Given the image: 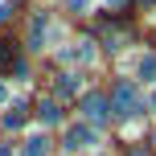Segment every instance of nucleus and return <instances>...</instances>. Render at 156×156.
<instances>
[{"label":"nucleus","mask_w":156,"mask_h":156,"mask_svg":"<svg viewBox=\"0 0 156 156\" xmlns=\"http://www.w3.org/2000/svg\"><path fill=\"white\" fill-rule=\"evenodd\" d=\"M140 111H144V99H140V90H136V86H127V82H119V86H115V99H111V115L136 119Z\"/></svg>","instance_id":"1"},{"label":"nucleus","mask_w":156,"mask_h":156,"mask_svg":"<svg viewBox=\"0 0 156 156\" xmlns=\"http://www.w3.org/2000/svg\"><path fill=\"white\" fill-rule=\"evenodd\" d=\"M82 115H86V123H90V127H99V123H107V119H111V103L103 99V94H86V99H82Z\"/></svg>","instance_id":"2"},{"label":"nucleus","mask_w":156,"mask_h":156,"mask_svg":"<svg viewBox=\"0 0 156 156\" xmlns=\"http://www.w3.org/2000/svg\"><path fill=\"white\" fill-rule=\"evenodd\" d=\"M94 144H99V136H94V127H90V123H78V127H70V132H66V148H70V152L94 148Z\"/></svg>","instance_id":"3"},{"label":"nucleus","mask_w":156,"mask_h":156,"mask_svg":"<svg viewBox=\"0 0 156 156\" xmlns=\"http://www.w3.org/2000/svg\"><path fill=\"white\" fill-rule=\"evenodd\" d=\"M16 66H21L16 45H12V41H0V74H16Z\"/></svg>","instance_id":"4"},{"label":"nucleus","mask_w":156,"mask_h":156,"mask_svg":"<svg viewBox=\"0 0 156 156\" xmlns=\"http://www.w3.org/2000/svg\"><path fill=\"white\" fill-rule=\"evenodd\" d=\"M45 37H49V16H37V21H33V33H29V45L33 49L45 45Z\"/></svg>","instance_id":"5"},{"label":"nucleus","mask_w":156,"mask_h":156,"mask_svg":"<svg viewBox=\"0 0 156 156\" xmlns=\"http://www.w3.org/2000/svg\"><path fill=\"white\" fill-rule=\"evenodd\" d=\"M21 156H49V140H45V136H33V140L25 144Z\"/></svg>","instance_id":"6"},{"label":"nucleus","mask_w":156,"mask_h":156,"mask_svg":"<svg viewBox=\"0 0 156 156\" xmlns=\"http://www.w3.org/2000/svg\"><path fill=\"white\" fill-rule=\"evenodd\" d=\"M58 94H62V99L78 94V74H62V78H58Z\"/></svg>","instance_id":"7"},{"label":"nucleus","mask_w":156,"mask_h":156,"mask_svg":"<svg viewBox=\"0 0 156 156\" xmlns=\"http://www.w3.org/2000/svg\"><path fill=\"white\" fill-rule=\"evenodd\" d=\"M21 123H25V107H8V115H4V127H12V132H16Z\"/></svg>","instance_id":"8"},{"label":"nucleus","mask_w":156,"mask_h":156,"mask_svg":"<svg viewBox=\"0 0 156 156\" xmlns=\"http://www.w3.org/2000/svg\"><path fill=\"white\" fill-rule=\"evenodd\" d=\"M58 115H62L58 103H41V119H45V123H58Z\"/></svg>","instance_id":"9"},{"label":"nucleus","mask_w":156,"mask_h":156,"mask_svg":"<svg viewBox=\"0 0 156 156\" xmlns=\"http://www.w3.org/2000/svg\"><path fill=\"white\" fill-rule=\"evenodd\" d=\"M140 78H156V58H144L140 62Z\"/></svg>","instance_id":"10"},{"label":"nucleus","mask_w":156,"mask_h":156,"mask_svg":"<svg viewBox=\"0 0 156 156\" xmlns=\"http://www.w3.org/2000/svg\"><path fill=\"white\" fill-rule=\"evenodd\" d=\"M4 99H8V90H4V82H0V103H4Z\"/></svg>","instance_id":"11"},{"label":"nucleus","mask_w":156,"mask_h":156,"mask_svg":"<svg viewBox=\"0 0 156 156\" xmlns=\"http://www.w3.org/2000/svg\"><path fill=\"white\" fill-rule=\"evenodd\" d=\"M0 156H12V152H8V148H0Z\"/></svg>","instance_id":"12"},{"label":"nucleus","mask_w":156,"mask_h":156,"mask_svg":"<svg viewBox=\"0 0 156 156\" xmlns=\"http://www.w3.org/2000/svg\"><path fill=\"white\" fill-rule=\"evenodd\" d=\"M152 111H156V94H152Z\"/></svg>","instance_id":"13"},{"label":"nucleus","mask_w":156,"mask_h":156,"mask_svg":"<svg viewBox=\"0 0 156 156\" xmlns=\"http://www.w3.org/2000/svg\"><path fill=\"white\" fill-rule=\"evenodd\" d=\"M132 156H148V152H132Z\"/></svg>","instance_id":"14"}]
</instances>
